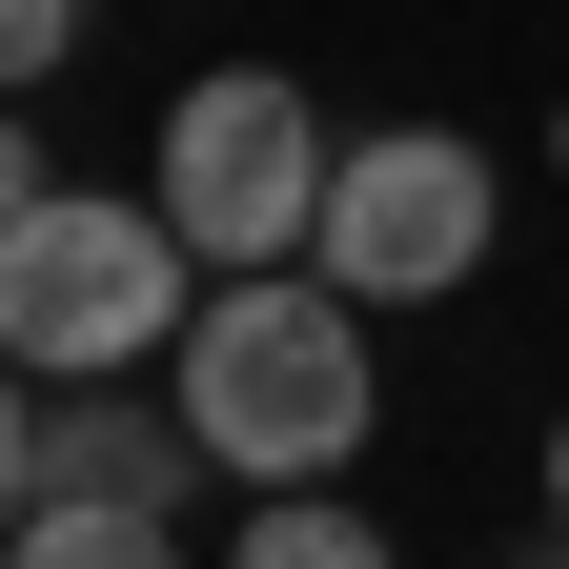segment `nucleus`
<instances>
[{"instance_id":"nucleus-1","label":"nucleus","mask_w":569,"mask_h":569,"mask_svg":"<svg viewBox=\"0 0 569 569\" xmlns=\"http://www.w3.org/2000/svg\"><path fill=\"white\" fill-rule=\"evenodd\" d=\"M203 427V468H244V488H326L346 448H367V306H346L326 264H224L183 306V387Z\"/></svg>"},{"instance_id":"nucleus-2","label":"nucleus","mask_w":569,"mask_h":569,"mask_svg":"<svg viewBox=\"0 0 569 569\" xmlns=\"http://www.w3.org/2000/svg\"><path fill=\"white\" fill-rule=\"evenodd\" d=\"M203 244L163 224V203H122V183H41L21 224H0V367H41V387H102L142 367V346H183V284Z\"/></svg>"},{"instance_id":"nucleus-3","label":"nucleus","mask_w":569,"mask_h":569,"mask_svg":"<svg viewBox=\"0 0 569 569\" xmlns=\"http://www.w3.org/2000/svg\"><path fill=\"white\" fill-rule=\"evenodd\" d=\"M326 102L284 82V61H203V82L163 102V163H142V203L203 244V264H306L326 244Z\"/></svg>"},{"instance_id":"nucleus-4","label":"nucleus","mask_w":569,"mask_h":569,"mask_svg":"<svg viewBox=\"0 0 569 569\" xmlns=\"http://www.w3.org/2000/svg\"><path fill=\"white\" fill-rule=\"evenodd\" d=\"M488 203H509V183H488V142H448V122H387V142H346V163H326V284H346V306H448V284L488 264Z\"/></svg>"},{"instance_id":"nucleus-5","label":"nucleus","mask_w":569,"mask_h":569,"mask_svg":"<svg viewBox=\"0 0 569 569\" xmlns=\"http://www.w3.org/2000/svg\"><path fill=\"white\" fill-rule=\"evenodd\" d=\"M41 488H102V509H183V488H203V427H183V407H142L122 367H102V387H41Z\"/></svg>"},{"instance_id":"nucleus-6","label":"nucleus","mask_w":569,"mask_h":569,"mask_svg":"<svg viewBox=\"0 0 569 569\" xmlns=\"http://www.w3.org/2000/svg\"><path fill=\"white\" fill-rule=\"evenodd\" d=\"M0 569H183V509H102V488H41V509L0 529Z\"/></svg>"},{"instance_id":"nucleus-7","label":"nucleus","mask_w":569,"mask_h":569,"mask_svg":"<svg viewBox=\"0 0 569 569\" xmlns=\"http://www.w3.org/2000/svg\"><path fill=\"white\" fill-rule=\"evenodd\" d=\"M224 569H387V529L346 509V488H264V509H244V549H224Z\"/></svg>"},{"instance_id":"nucleus-8","label":"nucleus","mask_w":569,"mask_h":569,"mask_svg":"<svg viewBox=\"0 0 569 569\" xmlns=\"http://www.w3.org/2000/svg\"><path fill=\"white\" fill-rule=\"evenodd\" d=\"M82 21H102V0H0V102H41L61 61H82Z\"/></svg>"},{"instance_id":"nucleus-9","label":"nucleus","mask_w":569,"mask_h":569,"mask_svg":"<svg viewBox=\"0 0 569 569\" xmlns=\"http://www.w3.org/2000/svg\"><path fill=\"white\" fill-rule=\"evenodd\" d=\"M41 509V367H0V529Z\"/></svg>"},{"instance_id":"nucleus-10","label":"nucleus","mask_w":569,"mask_h":569,"mask_svg":"<svg viewBox=\"0 0 569 569\" xmlns=\"http://www.w3.org/2000/svg\"><path fill=\"white\" fill-rule=\"evenodd\" d=\"M21 203H41V122L0 102V224H21Z\"/></svg>"},{"instance_id":"nucleus-11","label":"nucleus","mask_w":569,"mask_h":569,"mask_svg":"<svg viewBox=\"0 0 569 569\" xmlns=\"http://www.w3.org/2000/svg\"><path fill=\"white\" fill-rule=\"evenodd\" d=\"M549 529H569V427H549Z\"/></svg>"},{"instance_id":"nucleus-12","label":"nucleus","mask_w":569,"mask_h":569,"mask_svg":"<svg viewBox=\"0 0 569 569\" xmlns=\"http://www.w3.org/2000/svg\"><path fill=\"white\" fill-rule=\"evenodd\" d=\"M549 163H569V122H549Z\"/></svg>"}]
</instances>
